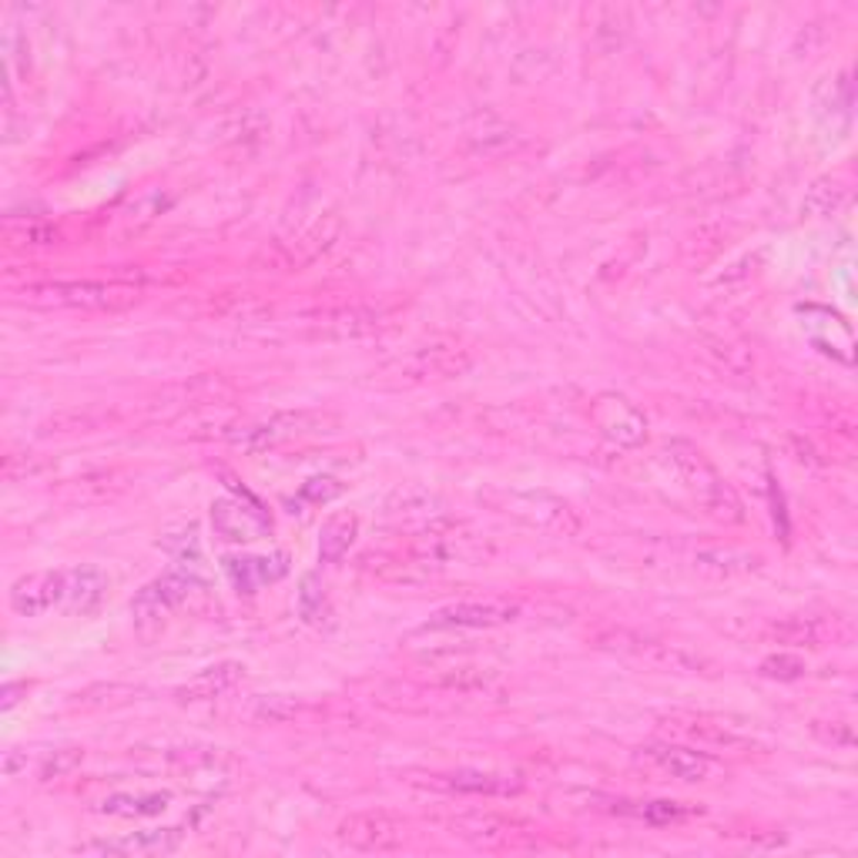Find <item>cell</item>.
I'll use <instances>...</instances> for the list:
<instances>
[{
    "label": "cell",
    "mask_w": 858,
    "mask_h": 858,
    "mask_svg": "<svg viewBox=\"0 0 858 858\" xmlns=\"http://www.w3.org/2000/svg\"><path fill=\"white\" fill-rule=\"evenodd\" d=\"M775 634H782V638L792 641V644H818V641L825 638V628H821V621H812V618L802 621V618H795V621L775 628Z\"/></svg>",
    "instance_id": "cell-21"
},
{
    "label": "cell",
    "mask_w": 858,
    "mask_h": 858,
    "mask_svg": "<svg viewBox=\"0 0 858 858\" xmlns=\"http://www.w3.org/2000/svg\"><path fill=\"white\" fill-rule=\"evenodd\" d=\"M225 573L241 593H256L266 583H276L289 573V557L272 554V557H225Z\"/></svg>",
    "instance_id": "cell-11"
},
{
    "label": "cell",
    "mask_w": 858,
    "mask_h": 858,
    "mask_svg": "<svg viewBox=\"0 0 858 858\" xmlns=\"http://www.w3.org/2000/svg\"><path fill=\"white\" fill-rule=\"evenodd\" d=\"M54 603H64V573L61 570L28 573L11 587V607L21 618H41Z\"/></svg>",
    "instance_id": "cell-7"
},
{
    "label": "cell",
    "mask_w": 858,
    "mask_h": 858,
    "mask_svg": "<svg viewBox=\"0 0 858 858\" xmlns=\"http://www.w3.org/2000/svg\"><path fill=\"white\" fill-rule=\"evenodd\" d=\"M104 590H107V577L97 567H77L64 573V603L74 614L97 610V603L104 600Z\"/></svg>",
    "instance_id": "cell-13"
},
{
    "label": "cell",
    "mask_w": 858,
    "mask_h": 858,
    "mask_svg": "<svg viewBox=\"0 0 858 858\" xmlns=\"http://www.w3.org/2000/svg\"><path fill=\"white\" fill-rule=\"evenodd\" d=\"M211 527L228 544H249V540L266 537L272 530V520L262 514V507L252 497L241 494V500L225 497V500L211 504Z\"/></svg>",
    "instance_id": "cell-5"
},
{
    "label": "cell",
    "mask_w": 858,
    "mask_h": 858,
    "mask_svg": "<svg viewBox=\"0 0 858 858\" xmlns=\"http://www.w3.org/2000/svg\"><path fill=\"white\" fill-rule=\"evenodd\" d=\"M355 530H359V520L352 514L329 517L322 524V530H319V557H322V564H339L349 554V547L355 540Z\"/></svg>",
    "instance_id": "cell-15"
},
{
    "label": "cell",
    "mask_w": 858,
    "mask_h": 858,
    "mask_svg": "<svg viewBox=\"0 0 858 858\" xmlns=\"http://www.w3.org/2000/svg\"><path fill=\"white\" fill-rule=\"evenodd\" d=\"M81 762V752L68 748V752H54V758L44 762V778H61L64 772H71Z\"/></svg>",
    "instance_id": "cell-26"
},
{
    "label": "cell",
    "mask_w": 858,
    "mask_h": 858,
    "mask_svg": "<svg viewBox=\"0 0 858 858\" xmlns=\"http://www.w3.org/2000/svg\"><path fill=\"white\" fill-rule=\"evenodd\" d=\"M593 416H597L600 433L618 446H638L648 436L644 416L621 396H600L593 406Z\"/></svg>",
    "instance_id": "cell-9"
},
{
    "label": "cell",
    "mask_w": 858,
    "mask_h": 858,
    "mask_svg": "<svg viewBox=\"0 0 858 858\" xmlns=\"http://www.w3.org/2000/svg\"><path fill=\"white\" fill-rule=\"evenodd\" d=\"M413 362H416L420 376H449V373H456V370H463V365H466V359H456L453 349H440V345L420 349L413 355Z\"/></svg>",
    "instance_id": "cell-20"
},
{
    "label": "cell",
    "mask_w": 858,
    "mask_h": 858,
    "mask_svg": "<svg viewBox=\"0 0 858 858\" xmlns=\"http://www.w3.org/2000/svg\"><path fill=\"white\" fill-rule=\"evenodd\" d=\"M238 678H241V664H235V661L215 664V668L201 671L195 681H188V684L178 691V697H182V701H208V697H218V694L231 691V688L238 684Z\"/></svg>",
    "instance_id": "cell-14"
},
{
    "label": "cell",
    "mask_w": 858,
    "mask_h": 858,
    "mask_svg": "<svg viewBox=\"0 0 858 858\" xmlns=\"http://www.w3.org/2000/svg\"><path fill=\"white\" fill-rule=\"evenodd\" d=\"M312 423H316V416H309V413H276V416L249 426L241 436H235V446H241L245 453H266L272 446H282V443L309 433Z\"/></svg>",
    "instance_id": "cell-10"
},
{
    "label": "cell",
    "mask_w": 858,
    "mask_h": 858,
    "mask_svg": "<svg viewBox=\"0 0 858 858\" xmlns=\"http://www.w3.org/2000/svg\"><path fill=\"white\" fill-rule=\"evenodd\" d=\"M339 494H342V483L332 479V476H312V479L299 489V497L309 500V504H325V500H332V497H339Z\"/></svg>",
    "instance_id": "cell-24"
},
{
    "label": "cell",
    "mask_w": 858,
    "mask_h": 858,
    "mask_svg": "<svg viewBox=\"0 0 858 858\" xmlns=\"http://www.w3.org/2000/svg\"><path fill=\"white\" fill-rule=\"evenodd\" d=\"M520 614V607L500 597H489V600H459L449 603L443 610L423 624V631H456V628H500L510 624Z\"/></svg>",
    "instance_id": "cell-4"
},
{
    "label": "cell",
    "mask_w": 858,
    "mask_h": 858,
    "mask_svg": "<svg viewBox=\"0 0 858 858\" xmlns=\"http://www.w3.org/2000/svg\"><path fill=\"white\" fill-rule=\"evenodd\" d=\"M668 453H671V459L678 463V469H681V476L688 479V486L701 497V504H704L714 517H727V520H731L727 510H738V500H734V494L721 483V476H717L714 466L704 459V453L694 449L691 443H674Z\"/></svg>",
    "instance_id": "cell-3"
},
{
    "label": "cell",
    "mask_w": 858,
    "mask_h": 858,
    "mask_svg": "<svg viewBox=\"0 0 858 858\" xmlns=\"http://www.w3.org/2000/svg\"><path fill=\"white\" fill-rule=\"evenodd\" d=\"M641 818H648L651 825H668V821H681L691 815V808L678 805V802H648L644 808H638Z\"/></svg>",
    "instance_id": "cell-23"
},
{
    "label": "cell",
    "mask_w": 858,
    "mask_h": 858,
    "mask_svg": "<svg viewBox=\"0 0 858 858\" xmlns=\"http://www.w3.org/2000/svg\"><path fill=\"white\" fill-rule=\"evenodd\" d=\"M24 302L31 306H58V309H128L138 302L142 289L132 282H41L21 289Z\"/></svg>",
    "instance_id": "cell-1"
},
{
    "label": "cell",
    "mask_w": 858,
    "mask_h": 858,
    "mask_svg": "<svg viewBox=\"0 0 858 858\" xmlns=\"http://www.w3.org/2000/svg\"><path fill=\"white\" fill-rule=\"evenodd\" d=\"M58 238H61V231L51 228V225H24V228L11 225V241L14 245H51Z\"/></svg>",
    "instance_id": "cell-25"
},
{
    "label": "cell",
    "mask_w": 858,
    "mask_h": 858,
    "mask_svg": "<svg viewBox=\"0 0 858 858\" xmlns=\"http://www.w3.org/2000/svg\"><path fill=\"white\" fill-rule=\"evenodd\" d=\"M644 755L661 772H668L671 778H681V782H704L714 772L707 755L691 752V748H678V745H651V748H644Z\"/></svg>",
    "instance_id": "cell-12"
},
{
    "label": "cell",
    "mask_w": 858,
    "mask_h": 858,
    "mask_svg": "<svg viewBox=\"0 0 858 858\" xmlns=\"http://www.w3.org/2000/svg\"><path fill=\"white\" fill-rule=\"evenodd\" d=\"M299 618L306 624H325L329 621V597H325V587L316 573H306L302 583H299Z\"/></svg>",
    "instance_id": "cell-19"
},
{
    "label": "cell",
    "mask_w": 858,
    "mask_h": 858,
    "mask_svg": "<svg viewBox=\"0 0 858 858\" xmlns=\"http://www.w3.org/2000/svg\"><path fill=\"white\" fill-rule=\"evenodd\" d=\"M192 590H195V580H192L188 573H178V570H172V573L158 577L155 583H148V587L135 597V603H132L138 638H142V641H155V638L165 631L168 610H175L178 603H185V600L192 597Z\"/></svg>",
    "instance_id": "cell-2"
},
{
    "label": "cell",
    "mask_w": 858,
    "mask_h": 858,
    "mask_svg": "<svg viewBox=\"0 0 858 858\" xmlns=\"http://www.w3.org/2000/svg\"><path fill=\"white\" fill-rule=\"evenodd\" d=\"M24 688H28V684H8V688H4V711H11V707L18 704V694H21Z\"/></svg>",
    "instance_id": "cell-27"
},
{
    "label": "cell",
    "mask_w": 858,
    "mask_h": 858,
    "mask_svg": "<svg viewBox=\"0 0 858 858\" xmlns=\"http://www.w3.org/2000/svg\"><path fill=\"white\" fill-rule=\"evenodd\" d=\"M762 674H765V678L792 681V678H802V674H805V661L795 658V654H772V658L762 661Z\"/></svg>",
    "instance_id": "cell-22"
},
{
    "label": "cell",
    "mask_w": 858,
    "mask_h": 858,
    "mask_svg": "<svg viewBox=\"0 0 858 858\" xmlns=\"http://www.w3.org/2000/svg\"><path fill=\"white\" fill-rule=\"evenodd\" d=\"M848 198V182L845 178H821L808 188L805 201H802V211L821 218V215H831L835 208H841Z\"/></svg>",
    "instance_id": "cell-18"
},
{
    "label": "cell",
    "mask_w": 858,
    "mask_h": 858,
    "mask_svg": "<svg viewBox=\"0 0 858 858\" xmlns=\"http://www.w3.org/2000/svg\"><path fill=\"white\" fill-rule=\"evenodd\" d=\"M172 795L168 792H142V795H111L101 802L104 815L114 818H148V815H162L168 808Z\"/></svg>",
    "instance_id": "cell-16"
},
{
    "label": "cell",
    "mask_w": 858,
    "mask_h": 858,
    "mask_svg": "<svg viewBox=\"0 0 858 858\" xmlns=\"http://www.w3.org/2000/svg\"><path fill=\"white\" fill-rule=\"evenodd\" d=\"M443 785H449L453 792H463V795H510V792H520V782H510L504 775H486V772H456V775H446Z\"/></svg>",
    "instance_id": "cell-17"
},
{
    "label": "cell",
    "mask_w": 858,
    "mask_h": 858,
    "mask_svg": "<svg viewBox=\"0 0 858 858\" xmlns=\"http://www.w3.org/2000/svg\"><path fill=\"white\" fill-rule=\"evenodd\" d=\"M182 828H152V831H135L125 838H101L81 845V851L94 855H125V858H148V855H172L182 845Z\"/></svg>",
    "instance_id": "cell-8"
},
{
    "label": "cell",
    "mask_w": 858,
    "mask_h": 858,
    "mask_svg": "<svg viewBox=\"0 0 858 858\" xmlns=\"http://www.w3.org/2000/svg\"><path fill=\"white\" fill-rule=\"evenodd\" d=\"M339 838L349 848H359V851H390V848L403 845V828L390 815L362 812V815H349L339 825Z\"/></svg>",
    "instance_id": "cell-6"
}]
</instances>
